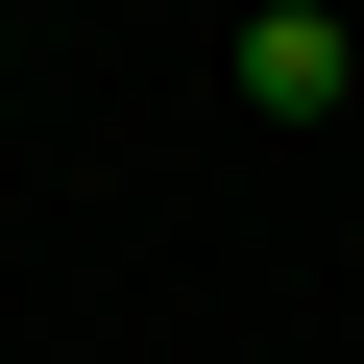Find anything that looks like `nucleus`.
I'll list each match as a JSON object with an SVG mask.
<instances>
[{
  "label": "nucleus",
  "instance_id": "nucleus-1",
  "mask_svg": "<svg viewBox=\"0 0 364 364\" xmlns=\"http://www.w3.org/2000/svg\"><path fill=\"white\" fill-rule=\"evenodd\" d=\"M340 73H364V49H340V25H316V0H267V25H243V97H267V122H316V97H340Z\"/></svg>",
  "mask_w": 364,
  "mask_h": 364
}]
</instances>
